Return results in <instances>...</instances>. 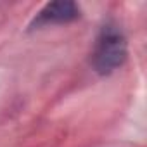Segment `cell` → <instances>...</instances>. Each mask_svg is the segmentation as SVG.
<instances>
[{
    "label": "cell",
    "instance_id": "1",
    "mask_svg": "<svg viewBox=\"0 0 147 147\" xmlns=\"http://www.w3.org/2000/svg\"><path fill=\"white\" fill-rule=\"evenodd\" d=\"M126 55L128 49L123 31L114 24H106L100 30L92 50V67L99 75H111L125 64Z\"/></svg>",
    "mask_w": 147,
    "mask_h": 147
},
{
    "label": "cell",
    "instance_id": "2",
    "mask_svg": "<svg viewBox=\"0 0 147 147\" xmlns=\"http://www.w3.org/2000/svg\"><path fill=\"white\" fill-rule=\"evenodd\" d=\"M80 18V7L71 0H59V2L47 4L31 21L30 28H43L50 24H67Z\"/></svg>",
    "mask_w": 147,
    "mask_h": 147
}]
</instances>
